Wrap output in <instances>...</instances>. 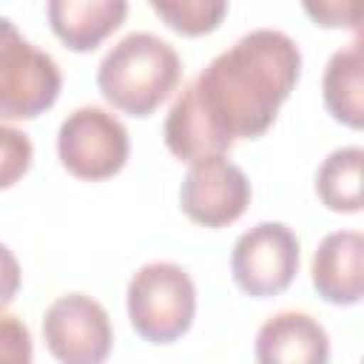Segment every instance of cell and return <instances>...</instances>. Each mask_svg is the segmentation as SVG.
I'll list each match as a JSON object with an SVG mask.
<instances>
[{
	"label": "cell",
	"mask_w": 364,
	"mask_h": 364,
	"mask_svg": "<svg viewBox=\"0 0 364 364\" xmlns=\"http://www.w3.org/2000/svg\"><path fill=\"white\" fill-rule=\"evenodd\" d=\"M43 338L60 364H105L114 330L105 307L85 293L54 299L43 316Z\"/></svg>",
	"instance_id": "obj_7"
},
{
	"label": "cell",
	"mask_w": 364,
	"mask_h": 364,
	"mask_svg": "<svg viewBox=\"0 0 364 364\" xmlns=\"http://www.w3.org/2000/svg\"><path fill=\"white\" fill-rule=\"evenodd\" d=\"M299 239L284 222H259L245 230L230 253V273L242 293L253 299L279 296L299 273Z\"/></svg>",
	"instance_id": "obj_6"
},
{
	"label": "cell",
	"mask_w": 364,
	"mask_h": 364,
	"mask_svg": "<svg viewBox=\"0 0 364 364\" xmlns=\"http://www.w3.org/2000/svg\"><path fill=\"white\" fill-rule=\"evenodd\" d=\"M34 344L26 321L0 310V364H31Z\"/></svg>",
	"instance_id": "obj_16"
},
{
	"label": "cell",
	"mask_w": 364,
	"mask_h": 364,
	"mask_svg": "<svg viewBox=\"0 0 364 364\" xmlns=\"http://www.w3.org/2000/svg\"><path fill=\"white\" fill-rule=\"evenodd\" d=\"M151 11L165 20L168 28L185 34V37H199L213 31L222 17L228 14L225 0H151Z\"/></svg>",
	"instance_id": "obj_14"
},
{
	"label": "cell",
	"mask_w": 364,
	"mask_h": 364,
	"mask_svg": "<svg viewBox=\"0 0 364 364\" xmlns=\"http://www.w3.org/2000/svg\"><path fill=\"white\" fill-rule=\"evenodd\" d=\"M250 193V179L239 165L225 156H208L191 162L179 185V205L191 222L205 228H225L247 210Z\"/></svg>",
	"instance_id": "obj_8"
},
{
	"label": "cell",
	"mask_w": 364,
	"mask_h": 364,
	"mask_svg": "<svg viewBox=\"0 0 364 364\" xmlns=\"http://www.w3.org/2000/svg\"><path fill=\"white\" fill-rule=\"evenodd\" d=\"M304 11L316 20V26L327 28H355L358 26V3H304Z\"/></svg>",
	"instance_id": "obj_17"
},
{
	"label": "cell",
	"mask_w": 364,
	"mask_h": 364,
	"mask_svg": "<svg viewBox=\"0 0 364 364\" xmlns=\"http://www.w3.org/2000/svg\"><path fill=\"white\" fill-rule=\"evenodd\" d=\"M321 94L333 119L344 122L347 128L364 125V48L358 40L338 48L327 60Z\"/></svg>",
	"instance_id": "obj_12"
},
{
	"label": "cell",
	"mask_w": 364,
	"mask_h": 364,
	"mask_svg": "<svg viewBox=\"0 0 364 364\" xmlns=\"http://www.w3.org/2000/svg\"><path fill=\"white\" fill-rule=\"evenodd\" d=\"M63 88L57 60L0 14V119H34Z\"/></svg>",
	"instance_id": "obj_4"
},
{
	"label": "cell",
	"mask_w": 364,
	"mask_h": 364,
	"mask_svg": "<svg viewBox=\"0 0 364 364\" xmlns=\"http://www.w3.org/2000/svg\"><path fill=\"white\" fill-rule=\"evenodd\" d=\"M179 77L182 60L168 40L151 31H131L100 60L97 88L117 111L148 117L171 97Z\"/></svg>",
	"instance_id": "obj_2"
},
{
	"label": "cell",
	"mask_w": 364,
	"mask_h": 364,
	"mask_svg": "<svg viewBox=\"0 0 364 364\" xmlns=\"http://www.w3.org/2000/svg\"><path fill=\"white\" fill-rule=\"evenodd\" d=\"M128 154V128L100 105H82L71 111L57 131V156L77 179H111L125 168Z\"/></svg>",
	"instance_id": "obj_5"
},
{
	"label": "cell",
	"mask_w": 364,
	"mask_h": 364,
	"mask_svg": "<svg viewBox=\"0 0 364 364\" xmlns=\"http://www.w3.org/2000/svg\"><path fill=\"white\" fill-rule=\"evenodd\" d=\"M361 256H364V236L358 230H333L318 242L310 264V279L316 293L327 304L350 307L361 301L364 293Z\"/></svg>",
	"instance_id": "obj_10"
},
{
	"label": "cell",
	"mask_w": 364,
	"mask_h": 364,
	"mask_svg": "<svg viewBox=\"0 0 364 364\" xmlns=\"http://www.w3.org/2000/svg\"><path fill=\"white\" fill-rule=\"evenodd\" d=\"M128 318L136 336L151 344L182 338L196 316V287L185 267L148 262L128 282Z\"/></svg>",
	"instance_id": "obj_3"
},
{
	"label": "cell",
	"mask_w": 364,
	"mask_h": 364,
	"mask_svg": "<svg viewBox=\"0 0 364 364\" xmlns=\"http://www.w3.org/2000/svg\"><path fill=\"white\" fill-rule=\"evenodd\" d=\"M301 74V51L279 28H253L216 54L173 100L165 145L182 162L225 156L236 139L262 136Z\"/></svg>",
	"instance_id": "obj_1"
},
{
	"label": "cell",
	"mask_w": 364,
	"mask_h": 364,
	"mask_svg": "<svg viewBox=\"0 0 364 364\" xmlns=\"http://www.w3.org/2000/svg\"><path fill=\"white\" fill-rule=\"evenodd\" d=\"M51 31L57 40L77 51H94L108 34H114L125 14L128 3L125 0H51L46 6Z\"/></svg>",
	"instance_id": "obj_11"
},
{
	"label": "cell",
	"mask_w": 364,
	"mask_h": 364,
	"mask_svg": "<svg viewBox=\"0 0 364 364\" xmlns=\"http://www.w3.org/2000/svg\"><path fill=\"white\" fill-rule=\"evenodd\" d=\"M361 165L364 151L358 145L336 148L316 171V196L327 210L358 213L361 210Z\"/></svg>",
	"instance_id": "obj_13"
},
{
	"label": "cell",
	"mask_w": 364,
	"mask_h": 364,
	"mask_svg": "<svg viewBox=\"0 0 364 364\" xmlns=\"http://www.w3.org/2000/svg\"><path fill=\"white\" fill-rule=\"evenodd\" d=\"M20 282H23V273H20V262L17 256L0 242V310H6L17 290H20Z\"/></svg>",
	"instance_id": "obj_18"
},
{
	"label": "cell",
	"mask_w": 364,
	"mask_h": 364,
	"mask_svg": "<svg viewBox=\"0 0 364 364\" xmlns=\"http://www.w3.org/2000/svg\"><path fill=\"white\" fill-rule=\"evenodd\" d=\"M253 355L256 364H327L330 336L310 313L279 310L259 327Z\"/></svg>",
	"instance_id": "obj_9"
},
{
	"label": "cell",
	"mask_w": 364,
	"mask_h": 364,
	"mask_svg": "<svg viewBox=\"0 0 364 364\" xmlns=\"http://www.w3.org/2000/svg\"><path fill=\"white\" fill-rule=\"evenodd\" d=\"M34 159V145L26 131L0 122V191L17 185Z\"/></svg>",
	"instance_id": "obj_15"
}]
</instances>
